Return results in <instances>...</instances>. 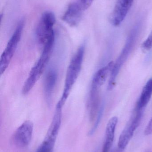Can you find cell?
Instances as JSON below:
<instances>
[{
  "instance_id": "obj_1",
  "label": "cell",
  "mask_w": 152,
  "mask_h": 152,
  "mask_svg": "<svg viewBox=\"0 0 152 152\" xmlns=\"http://www.w3.org/2000/svg\"><path fill=\"white\" fill-rule=\"evenodd\" d=\"M84 53V45L80 46L69 64L66 72L62 95L58 102V104L63 107L81 72Z\"/></svg>"
},
{
  "instance_id": "obj_2",
  "label": "cell",
  "mask_w": 152,
  "mask_h": 152,
  "mask_svg": "<svg viewBox=\"0 0 152 152\" xmlns=\"http://www.w3.org/2000/svg\"><path fill=\"white\" fill-rule=\"evenodd\" d=\"M55 39L49 41L43 46V51L40 58L31 69L28 77L24 82L22 88L24 95L29 93L43 75L50 59Z\"/></svg>"
},
{
  "instance_id": "obj_3",
  "label": "cell",
  "mask_w": 152,
  "mask_h": 152,
  "mask_svg": "<svg viewBox=\"0 0 152 152\" xmlns=\"http://www.w3.org/2000/svg\"><path fill=\"white\" fill-rule=\"evenodd\" d=\"M25 20L22 19L18 23L15 31L10 38L0 58V75L6 71L11 61L20 42L24 28Z\"/></svg>"
},
{
  "instance_id": "obj_4",
  "label": "cell",
  "mask_w": 152,
  "mask_h": 152,
  "mask_svg": "<svg viewBox=\"0 0 152 152\" xmlns=\"http://www.w3.org/2000/svg\"><path fill=\"white\" fill-rule=\"evenodd\" d=\"M55 22V16L51 12L46 11L42 14L36 30L37 39L42 46L55 39L53 27Z\"/></svg>"
},
{
  "instance_id": "obj_5",
  "label": "cell",
  "mask_w": 152,
  "mask_h": 152,
  "mask_svg": "<svg viewBox=\"0 0 152 152\" xmlns=\"http://www.w3.org/2000/svg\"><path fill=\"white\" fill-rule=\"evenodd\" d=\"M135 37L136 32L133 31L131 35L129 36L122 52L118 58L116 63H114V66L110 75L108 85V89L109 90L113 89V88L115 87L117 76L119 73L121 67L126 60L129 53L133 48L135 41Z\"/></svg>"
},
{
  "instance_id": "obj_6",
  "label": "cell",
  "mask_w": 152,
  "mask_h": 152,
  "mask_svg": "<svg viewBox=\"0 0 152 152\" xmlns=\"http://www.w3.org/2000/svg\"><path fill=\"white\" fill-rule=\"evenodd\" d=\"M34 126L29 121L23 122L15 131L12 137L13 142L18 147L25 148L29 145L32 139Z\"/></svg>"
},
{
  "instance_id": "obj_7",
  "label": "cell",
  "mask_w": 152,
  "mask_h": 152,
  "mask_svg": "<svg viewBox=\"0 0 152 152\" xmlns=\"http://www.w3.org/2000/svg\"><path fill=\"white\" fill-rule=\"evenodd\" d=\"M134 0H118L110 16L109 19L113 26H119L125 19Z\"/></svg>"
},
{
  "instance_id": "obj_8",
  "label": "cell",
  "mask_w": 152,
  "mask_h": 152,
  "mask_svg": "<svg viewBox=\"0 0 152 152\" xmlns=\"http://www.w3.org/2000/svg\"><path fill=\"white\" fill-rule=\"evenodd\" d=\"M84 11L78 1L72 3L69 5L62 20L71 26H75L80 22Z\"/></svg>"
},
{
  "instance_id": "obj_9",
  "label": "cell",
  "mask_w": 152,
  "mask_h": 152,
  "mask_svg": "<svg viewBox=\"0 0 152 152\" xmlns=\"http://www.w3.org/2000/svg\"><path fill=\"white\" fill-rule=\"evenodd\" d=\"M100 88L93 84H92L87 108L89 112L90 121L94 120L98 114L100 104Z\"/></svg>"
},
{
  "instance_id": "obj_10",
  "label": "cell",
  "mask_w": 152,
  "mask_h": 152,
  "mask_svg": "<svg viewBox=\"0 0 152 152\" xmlns=\"http://www.w3.org/2000/svg\"><path fill=\"white\" fill-rule=\"evenodd\" d=\"M118 121V118L117 117H113L108 121L105 130V141L104 144L102 152H109L112 148Z\"/></svg>"
},
{
  "instance_id": "obj_11",
  "label": "cell",
  "mask_w": 152,
  "mask_h": 152,
  "mask_svg": "<svg viewBox=\"0 0 152 152\" xmlns=\"http://www.w3.org/2000/svg\"><path fill=\"white\" fill-rule=\"evenodd\" d=\"M57 81V74L56 71L53 69L49 70L44 79V92L46 100L51 102L55 85Z\"/></svg>"
},
{
  "instance_id": "obj_12",
  "label": "cell",
  "mask_w": 152,
  "mask_h": 152,
  "mask_svg": "<svg viewBox=\"0 0 152 152\" xmlns=\"http://www.w3.org/2000/svg\"><path fill=\"white\" fill-rule=\"evenodd\" d=\"M114 65L113 61H111L100 69L94 76L92 84L101 88L106 82L109 74H111Z\"/></svg>"
},
{
  "instance_id": "obj_13",
  "label": "cell",
  "mask_w": 152,
  "mask_h": 152,
  "mask_svg": "<svg viewBox=\"0 0 152 152\" xmlns=\"http://www.w3.org/2000/svg\"><path fill=\"white\" fill-rule=\"evenodd\" d=\"M152 95V79L149 80L143 88L137 102L136 109L144 110L150 102Z\"/></svg>"
},
{
  "instance_id": "obj_14",
  "label": "cell",
  "mask_w": 152,
  "mask_h": 152,
  "mask_svg": "<svg viewBox=\"0 0 152 152\" xmlns=\"http://www.w3.org/2000/svg\"><path fill=\"white\" fill-rule=\"evenodd\" d=\"M136 129L129 123L123 130L119 138L118 146L121 150H124L128 145L134 136Z\"/></svg>"
},
{
  "instance_id": "obj_15",
  "label": "cell",
  "mask_w": 152,
  "mask_h": 152,
  "mask_svg": "<svg viewBox=\"0 0 152 152\" xmlns=\"http://www.w3.org/2000/svg\"><path fill=\"white\" fill-rule=\"evenodd\" d=\"M152 48V31L150 33L148 38L143 42L142 48L144 51H148Z\"/></svg>"
},
{
  "instance_id": "obj_16",
  "label": "cell",
  "mask_w": 152,
  "mask_h": 152,
  "mask_svg": "<svg viewBox=\"0 0 152 152\" xmlns=\"http://www.w3.org/2000/svg\"><path fill=\"white\" fill-rule=\"evenodd\" d=\"M93 0H79L78 2L83 9L85 10L91 6L93 3Z\"/></svg>"
},
{
  "instance_id": "obj_17",
  "label": "cell",
  "mask_w": 152,
  "mask_h": 152,
  "mask_svg": "<svg viewBox=\"0 0 152 152\" xmlns=\"http://www.w3.org/2000/svg\"><path fill=\"white\" fill-rule=\"evenodd\" d=\"M145 135L148 136L152 134V117L144 131Z\"/></svg>"
},
{
  "instance_id": "obj_18",
  "label": "cell",
  "mask_w": 152,
  "mask_h": 152,
  "mask_svg": "<svg viewBox=\"0 0 152 152\" xmlns=\"http://www.w3.org/2000/svg\"><path fill=\"white\" fill-rule=\"evenodd\" d=\"M150 152L149 151H146V152Z\"/></svg>"
},
{
  "instance_id": "obj_19",
  "label": "cell",
  "mask_w": 152,
  "mask_h": 152,
  "mask_svg": "<svg viewBox=\"0 0 152 152\" xmlns=\"http://www.w3.org/2000/svg\"></svg>"
}]
</instances>
